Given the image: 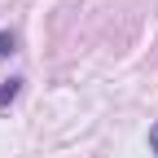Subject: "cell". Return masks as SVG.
<instances>
[{
	"label": "cell",
	"mask_w": 158,
	"mask_h": 158,
	"mask_svg": "<svg viewBox=\"0 0 158 158\" xmlns=\"http://www.w3.org/2000/svg\"><path fill=\"white\" fill-rule=\"evenodd\" d=\"M149 149H154V154H158V123H154V127H149Z\"/></svg>",
	"instance_id": "obj_3"
},
{
	"label": "cell",
	"mask_w": 158,
	"mask_h": 158,
	"mask_svg": "<svg viewBox=\"0 0 158 158\" xmlns=\"http://www.w3.org/2000/svg\"><path fill=\"white\" fill-rule=\"evenodd\" d=\"M22 84H27V79H5V84H0V110H5V106H13L18 101V92H22Z\"/></svg>",
	"instance_id": "obj_1"
},
{
	"label": "cell",
	"mask_w": 158,
	"mask_h": 158,
	"mask_svg": "<svg viewBox=\"0 0 158 158\" xmlns=\"http://www.w3.org/2000/svg\"><path fill=\"white\" fill-rule=\"evenodd\" d=\"M13 44H18V35H13V31H0V62H5V57H13V53H18Z\"/></svg>",
	"instance_id": "obj_2"
}]
</instances>
